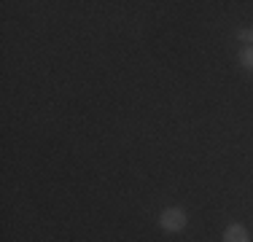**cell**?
Listing matches in <instances>:
<instances>
[{
  "instance_id": "1",
  "label": "cell",
  "mask_w": 253,
  "mask_h": 242,
  "mask_svg": "<svg viewBox=\"0 0 253 242\" xmlns=\"http://www.w3.org/2000/svg\"><path fill=\"white\" fill-rule=\"evenodd\" d=\"M186 226H189V213L183 207H178V204L165 207L159 213V229L165 234H180V232H186Z\"/></svg>"
},
{
  "instance_id": "2",
  "label": "cell",
  "mask_w": 253,
  "mask_h": 242,
  "mask_svg": "<svg viewBox=\"0 0 253 242\" xmlns=\"http://www.w3.org/2000/svg\"><path fill=\"white\" fill-rule=\"evenodd\" d=\"M221 242H251V232L248 226H243V223H229V226L224 229V240Z\"/></svg>"
},
{
  "instance_id": "3",
  "label": "cell",
  "mask_w": 253,
  "mask_h": 242,
  "mask_svg": "<svg viewBox=\"0 0 253 242\" xmlns=\"http://www.w3.org/2000/svg\"><path fill=\"white\" fill-rule=\"evenodd\" d=\"M237 62L243 65L245 70H251L253 73V46H243L237 51Z\"/></svg>"
},
{
  "instance_id": "4",
  "label": "cell",
  "mask_w": 253,
  "mask_h": 242,
  "mask_svg": "<svg viewBox=\"0 0 253 242\" xmlns=\"http://www.w3.org/2000/svg\"><path fill=\"white\" fill-rule=\"evenodd\" d=\"M234 35H237V40H240L243 46H251V27H243V30H237Z\"/></svg>"
},
{
  "instance_id": "5",
  "label": "cell",
  "mask_w": 253,
  "mask_h": 242,
  "mask_svg": "<svg viewBox=\"0 0 253 242\" xmlns=\"http://www.w3.org/2000/svg\"><path fill=\"white\" fill-rule=\"evenodd\" d=\"M251 46H253V27H251Z\"/></svg>"
}]
</instances>
